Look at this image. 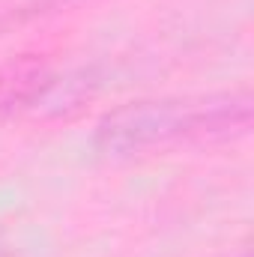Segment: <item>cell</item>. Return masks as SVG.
Segmentation results:
<instances>
[{
	"mask_svg": "<svg viewBox=\"0 0 254 257\" xmlns=\"http://www.w3.org/2000/svg\"><path fill=\"white\" fill-rule=\"evenodd\" d=\"M251 126L248 93L144 99L105 114L96 126V150L105 156H141L186 141H218Z\"/></svg>",
	"mask_w": 254,
	"mask_h": 257,
	"instance_id": "6da1fadb",
	"label": "cell"
},
{
	"mask_svg": "<svg viewBox=\"0 0 254 257\" xmlns=\"http://www.w3.org/2000/svg\"><path fill=\"white\" fill-rule=\"evenodd\" d=\"M0 257H9V242L3 239V233H0Z\"/></svg>",
	"mask_w": 254,
	"mask_h": 257,
	"instance_id": "3957f363",
	"label": "cell"
},
{
	"mask_svg": "<svg viewBox=\"0 0 254 257\" xmlns=\"http://www.w3.org/2000/svg\"><path fill=\"white\" fill-rule=\"evenodd\" d=\"M54 84V72L39 57H18L0 72V111L3 114H21L42 102L48 87Z\"/></svg>",
	"mask_w": 254,
	"mask_h": 257,
	"instance_id": "7a4b0ae2",
	"label": "cell"
}]
</instances>
